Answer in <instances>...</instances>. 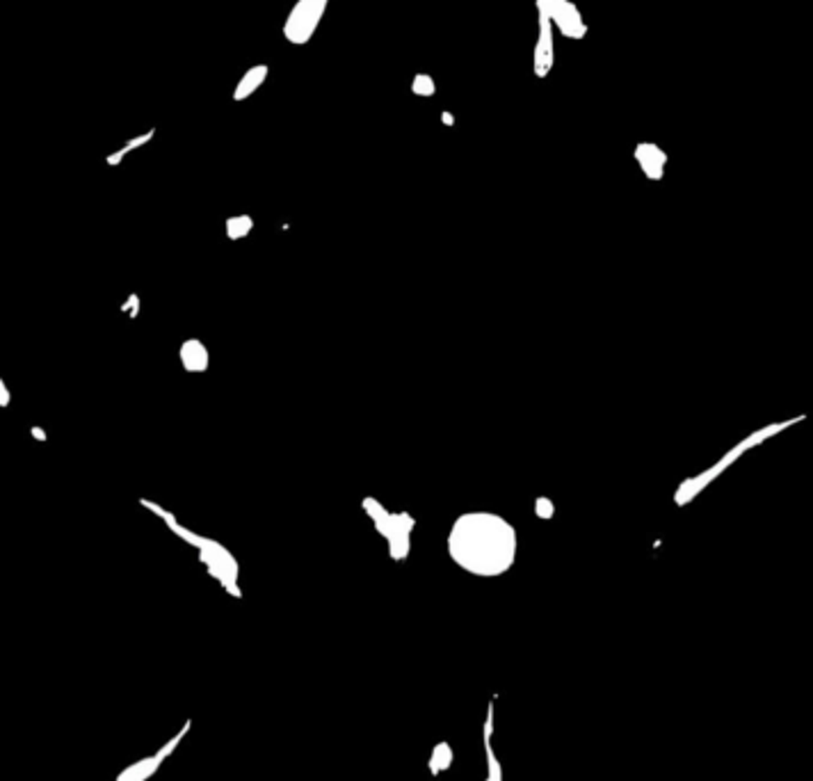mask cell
<instances>
[{"instance_id":"5b68a950","label":"cell","mask_w":813,"mask_h":781,"mask_svg":"<svg viewBox=\"0 0 813 781\" xmlns=\"http://www.w3.org/2000/svg\"><path fill=\"white\" fill-rule=\"evenodd\" d=\"M537 9L549 14L551 23L558 26L564 37L583 39L588 35V26H585L581 12L569 0H537Z\"/></svg>"},{"instance_id":"9c48e42d","label":"cell","mask_w":813,"mask_h":781,"mask_svg":"<svg viewBox=\"0 0 813 781\" xmlns=\"http://www.w3.org/2000/svg\"><path fill=\"white\" fill-rule=\"evenodd\" d=\"M181 364L188 373H203L208 368V349L197 338H190L181 345Z\"/></svg>"},{"instance_id":"52a82bcc","label":"cell","mask_w":813,"mask_h":781,"mask_svg":"<svg viewBox=\"0 0 813 781\" xmlns=\"http://www.w3.org/2000/svg\"><path fill=\"white\" fill-rule=\"evenodd\" d=\"M553 23L546 12H539V39L534 46V74L539 78L549 76L553 69Z\"/></svg>"},{"instance_id":"7a4b0ae2","label":"cell","mask_w":813,"mask_h":781,"mask_svg":"<svg viewBox=\"0 0 813 781\" xmlns=\"http://www.w3.org/2000/svg\"><path fill=\"white\" fill-rule=\"evenodd\" d=\"M144 505H147L149 510H153L156 514H160L162 517V521L167 523V526L179 534L181 539H185L188 544H192V546H197L199 549V560L206 564V569H208V573L213 575V578H218L220 580V585L222 588L229 592L231 596H242V592H240V588H238V573H240V567H238V562H235V558L233 555L226 551L224 546H220L218 541H213V539H206V537H199V534H194L192 530H188V528H183L181 523H176L174 521V517L169 512H164L162 507H158V505H153V502H149V500H142Z\"/></svg>"},{"instance_id":"5bb4252c","label":"cell","mask_w":813,"mask_h":781,"mask_svg":"<svg viewBox=\"0 0 813 781\" xmlns=\"http://www.w3.org/2000/svg\"><path fill=\"white\" fill-rule=\"evenodd\" d=\"M7 405H9V390L3 384V379H0V407H7Z\"/></svg>"},{"instance_id":"3957f363","label":"cell","mask_w":813,"mask_h":781,"mask_svg":"<svg viewBox=\"0 0 813 781\" xmlns=\"http://www.w3.org/2000/svg\"><path fill=\"white\" fill-rule=\"evenodd\" d=\"M364 507L368 510L370 517H373L377 530L386 537L393 558H407L409 532H411V528H414V521H411L407 514H388L386 510L379 507V502L373 498H366Z\"/></svg>"},{"instance_id":"7c38bea8","label":"cell","mask_w":813,"mask_h":781,"mask_svg":"<svg viewBox=\"0 0 813 781\" xmlns=\"http://www.w3.org/2000/svg\"><path fill=\"white\" fill-rule=\"evenodd\" d=\"M153 137V130H149V133H144V135H140V137H135V140H130V142H126V147H123L121 151H117L115 156H110L108 158V162L110 164H117L123 156H126L128 151H133V149H138V147H142V144H147L149 140Z\"/></svg>"},{"instance_id":"6da1fadb","label":"cell","mask_w":813,"mask_h":781,"mask_svg":"<svg viewBox=\"0 0 813 781\" xmlns=\"http://www.w3.org/2000/svg\"><path fill=\"white\" fill-rule=\"evenodd\" d=\"M517 530L500 514L466 512L457 517L448 534L452 562L473 575L493 578L517 560Z\"/></svg>"},{"instance_id":"ba28073f","label":"cell","mask_w":813,"mask_h":781,"mask_svg":"<svg viewBox=\"0 0 813 781\" xmlns=\"http://www.w3.org/2000/svg\"><path fill=\"white\" fill-rule=\"evenodd\" d=\"M635 160L640 162L642 172H644L649 179H654V181L663 179L667 156H665V151H663L661 147H656V144H651V142L637 144V149H635Z\"/></svg>"},{"instance_id":"30bf717a","label":"cell","mask_w":813,"mask_h":781,"mask_svg":"<svg viewBox=\"0 0 813 781\" xmlns=\"http://www.w3.org/2000/svg\"><path fill=\"white\" fill-rule=\"evenodd\" d=\"M265 76H267V67H265V64L252 67V69L242 76V80L238 82V87H235L233 99H235V101H242V99H247L249 94H254V91L261 87V82L265 80Z\"/></svg>"},{"instance_id":"4fadbf2b","label":"cell","mask_w":813,"mask_h":781,"mask_svg":"<svg viewBox=\"0 0 813 781\" xmlns=\"http://www.w3.org/2000/svg\"><path fill=\"white\" fill-rule=\"evenodd\" d=\"M411 89H414V94H418V96H432L437 87H434V80H432L427 74H418L414 78V85H411Z\"/></svg>"},{"instance_id":"277c9868","label":"cell","mask_w":813,"mask_h":781,"mask_svg":"<svg viewBox=\"0 0 813 781\" xmlns=\"http://www.w3.org/2000/svg\"><path fill=\"white\" fill-rule=\"evenodd\" d=\"M327 3L329 0H300L284 26L286 39L293 41V44H306L313 37L318 23H320Z\"/></svg>"},{"instance_id":"8fae6325","label":"cell","mask_w":813,"mask_h":781,"mask_svg":"<svg viewBox=\"0 0 813 781\" xmlns=\"http://www.w3.org/2000/svg\"><path fill=\"white\" fill-rule=\"evenodd\" d=\"M252 218H247V215H238V218H231L226 222V235H229L231 240H238V238H245L247 233L252 231Z\"/></svg>"},{"instance_id":"8992f818","label":"cell","mask_w":813,"mask_h":781,"mask_svg":"<svg viewBox=\"0 0 813 781\" xmlns=\"http://www.w3.org/2000/svg\"><path fill=\"white\" fill-rule=\"evenodd\" d=\"M188 731H190V722H185V726L181 729V731H179L176 736H174V738L169 740L167 745H162L153 756L140 758L138 763L128 765V768L123 770V772L117 777V781H147V779H149V777L162 765V760L167 758L169 754H174V749H176V745L185 738V734H188Z\"/></svg>"}]
</instances>
